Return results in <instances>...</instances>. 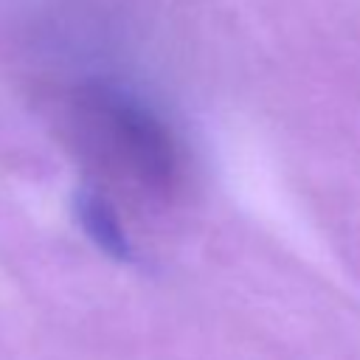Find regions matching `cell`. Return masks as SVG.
<instances>
[{
    "label": "cell",
    "mask_w": 360,
    "mask_h": 360,
    "mask_svg": "<svg viewBox=\"0 0 360 360\" xmlns=\"http://www.w3.org/2000/svg\"><path fill=\"white\" fill-rule=\"evenodd\" d=\"M73 211H76V219H79L82 231L93 239V245L98 250H104L107 256H112L118 262H132L135 259V248H132L115 208L98 191H90V188L76 191Z\"/></svg>",
    "instance_id": "cell-1"
}]
</instances>
